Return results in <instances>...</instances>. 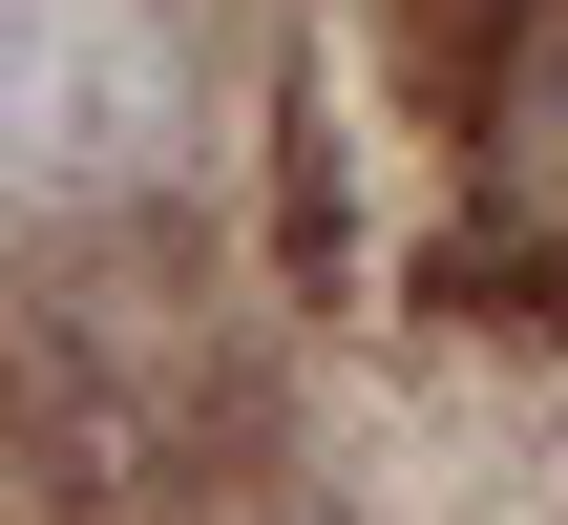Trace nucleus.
Listing matches in <instances>:
<instances>
[{"mask_svg":"<svg viewBox=\"0 0 568 525\" xmlns=\"http://www.w3.org/2000/svg\"><path fill=\"white\" fill-rule=\"evenodd\" d=\"M169 147H190L169 0H21V168H42V210L84 231V210L169 189Z\"/></svg>","mask_w":568,"mask_h":525,"instance_id":"nucleus-2","label":"nucleus"},{"mask_svg":"<svg viewBox=\"0 0 568 525\" xmlns=\"http://www.w3.org/2000/svg\"><path fill=\"white\" fill-rule=\"evenodd\" d=\"M400 147H422V231L464 295H568V0H443Z\"/></svg>","mask_w":568,"mask_h":525,"instance_id":"nucleus-1","label":"nucleus"}]
</instances>
